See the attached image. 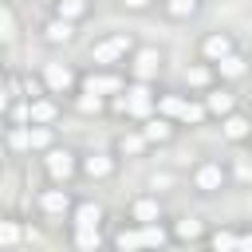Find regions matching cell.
Here are the masks:
<instances>
[{
	"instance_id": "23",
	"label": "cell",
	"mask_w": 252,
	"mask_h": 252,
	"mask_svg": "<svg viewBox=\"0 0 252 252\" xmlns=\"http://www.w3.org/2000/svg\"><path fill=\"white\" fill-rule=\"evenodd\" d=\"M228 106H232V98H228V94H209V110H217V114H228Z\"/></svg>"
},
{
	"instance_id": "11",
	"label": "cell",
	"mask_w": 252,
	"mask_h": 252,
	"mask_svg": "<svg viewBox=\"0 0 252 252\" xmlns=\"http://www.w3.org/2000/svg\"><path fill=\"white\" fill-rule=\"evenodd\" d=\"M134 220H142V224L158 220V201H138L134 205Z\"/></svg>"
},
{
	"instance_id": "21",
	"label": "cell",
	"mask_w": 252,
	"mask_h": 252,
	"mask_svg": "<svg viewBox=\"0 0 252 252\" xmlns=\"http://www.w3.org/2000/svg\"><path fill=\"white\" fill-rule=\"evenodd\" d=\"M146 138H150V142H165V138H169V126H165V122H150V126H146Z\"/></svg>"
},
{
	"instance_id": "33",
	"label": "cell",
	"mask_w": 252,
	"mask_h": 252,
	"mask_svg": "<svg viewBox=\"0 0 252 252\" xmlns=\"http://www.w3.org/2000/svg\"><path fill=\"white\" fill-rule=\"evenodd\" d=\"M122 150H126V154H138V150H142V138H122Z\"/></svg>"
},
{
	"instance_id": "9",
	"label": "cell",
	"mask_w": 252,
	"mask_h": 252,
	"mask_svg": "<svg viewBox=\"0 0 252 252\" xmlns=\"http://www.w3.org/2000/svg\"><path fill=\"white\" fill-rule=\"evenodd\" d=\"M205 55H209V59H224V55H228V39H224V35H209V39H205Z\"/></svg>"
},
{
	"instance_id": "7",
	"label": "cell",
	"mask_w": 252,
	"mask_h": 252,
	"mask_svg": "<svg viewBox=\"0 0 252 252\" xmlns=\"http://www.w3.org/2000/svg\"><path fill=\"white\" fill-rule=\"evenodd\" d=\"M134 71H138V79H150V75L158 71V51H138V63H134Z\"/></svg>"
},
{
	"instance_id": "24",
	"label": "cell",
	"mask_w": 252,
	"mask_h": 252,
	"mask_svg": "<svg viewBox=\"0 0 252 252\" xmlns=\"http://www.w3.org/2000/svg\"><path fill=\"white\" fill-rule=\"evenodd\" d=\"M161 240H165V232H161V228H154V224H146V228H142V244H161Z\"/></svg>"
},
{
	"instance_id": "14",
	"label": "cell",
	"mask_w": 252,
	"mask_h": 252,
	"mask_svg": "<svg viewBox=\"0 0 252 252\" xmlns=\"http://www.w3.org/2000/svg\"><path fill=\"white\" fill-rule=\"evenodd\" d=\"M67 35H71V24H67L63 16H59L55 24H47V39H51V43H59V39H67Z\"/></svg>"
},
{
	"instance_id": "15",
	"label": "cell",
	"mask_w": 252,
	"mask_h": 252,
	"mask_svg": "<svg viewBox=\"0 0 252 252\" xmlns=\"http://www.w3.org/2000/svg\"><path fill=\"white\" fill-rule=\"evenodd\" d=\"M55 118V106L43 98V102H32V122H51Z\"/></svg>"
},
{
	"instance_id": "25",
	"label": "cell",
	"mask_w": 252,
	"mask_h": 252,
	"mask_svg": "<svg viewBox=\"0 0 252 252\" xmlns=\"http://www.w3.org/2000/svg\"><path fill=\"white\" fill-rule=\"evenodd\" d=\"M193 8H197V0H169V12L173 16H189Z\"/></svg>"
},
{
	"instance_id": "8",
	"label": "cell",
	"mask_w": 252,
	"mask_h": 252,
	"mask_svg": "<svg viewBox=\"0 0 252 252\" xmlns=\"http://www.w3.org/2000/svg\"><path fill=\"white\" fill-rule=\"evenodd\" d=\"M197 185L201 189H220V169L217 165H201L197 169Z\"/></svg>"
},
{
	"instance_id": "16",
	"label": "cell",
	"mask_w": 252,
	"mask_h": 252,
	"mask_svg": "<svg viewBox=\"0 0 252 252\" xmlns=\"http://www.w3.org/2000/svg\"><path fill=\"white\" fill-rule=\"evenodd\" d=\"M43 209H47V213H63V209H67V193H55V189L43 193Z\"/></svg>"
},
{
	"instance_id": "4",
	"label": "cell",
	"mask_w": 252,
	"mask_h": 252,
	"mask_svg": "<svg viewBox=\"0 0 252 252\" xmlns=\"http://www.w3.org/2000/svg\"><path fill=\"white\" fill-rule=\"evenodd\" d=\"M43 79H47V87H51V91H67V87H71V71H67L63 63H47Z\"/></svg>"
},
{
	"instance_id": "22",
	"label": "cell",
	"mask_w": 252,
	"mask_h": 252,
	"mask_svg": "<svg viewBox=\"0 0 252 252\" xmlns=\"http://www.w3.org/2000/svg\"><path fill=\"white\" fill-rule=\"evenodd\" d=\"M213 248H220V252H224V248H240V236H232V232H217V236H213Z\"/></svg>"
},
{
	"instance_id": "28",
	"label": "cell",
	"mask_w": 252,
	"mask_h": 252,
	"mask_svg": "<svg viewBox=\"0 0 252 252\" xmlns=\"http://www.w3.org/2000/svg\"><path fill=\"white\" fill-rule=\"evenodd\" d=\"M197 232H201V224H197V220H181V224H177V236H185V240H189V236H197Z\"/></svg>"
},
{
	"instance_id": "32",
	"label": "cell",
	"mask_w": 252,
	"mask_h": 252,
	"mask_svg": "<svg viewBox=\"0 0 252 252\" xmlns=\"http://www.w3.org/2000/svg\"><path fill=\"white\" fill-rule=\"evenodd\" d=\"M47 142H51V134H47L43 126H35V130H32V146H47Z\"/></svg>"
},
{
	"instance_id": "5",
	"label": "cell",
	"mask_w": 252,
	"mask_h": 252,
	"mask_svg": "<svg viewBox=\"0 0 252 252\" xmlns=\"http://www.w3.org/2000/svg\"><path fill=\"white\" fill-rule=\"evenodd\" d=\"M122 83L114 79V75H87V91H94V94H114Z\"/></svg>"
},
{
	"instance_id": "2",
	"label": "cell",
	"mask_w": 252,
	"mask_h": 252,
	"mask_svg": "<svg viewBox=\"0 0 252 252\" xmlns=\"http://www.w3.org/2000/svg\"><path fill=\"white\" fill-rule=\"evenodd\" d=\"M126 47H130V39H126V35H114V39H106V43L94 47V59H98V63H114Z\"/></svg>"
},
{
	"instance_id": "18",
	"label": "cell",
	"mask_w": 252,
	"mask_h": 252,
	"mask_svg": "<svg viewBox=\"0 0 252 252\" xmlns=\"http://www.w3.org/2000/svg\"><path fill=\"white\" fill-rule=\"evenodd\" d=\"M224 134H228V138H244V134H248V122L232 114V118H224Z\"/></svg>"
},
{
	"instance_id": "26",
	"label": "cell",
	"mask_w": 252,
	"mask_h": 252,
	"mask_svg": "<svg viewBox=\"0 0 252 252\" xmlns=\"http://www.w3.org/2000/svg\"><path fill=\"white\" fill-rule=\"evenodd\" d=\"M185 79H189L193 87H201V83H209V71H205V67H189V71H185Z\"/></svg>"
},
{
	"instance_id": "3",
	"label": "cell",
	"mask_w": 252,
	"mask_h": 252,
	"mask_svg": "<svg viewBox=\"0 0 252 252\" xmlns=\"http://www.w3.org/2000/svg\"><path fill=\"white\" fill-rule=\"evenodd\" d=\"M126 110H130V114H138V118H146V114H150V91H146V87L126 91Z\"/></svg>"
},
{
	"instance_id": "12",
	"label": "cell",
	"mask_w": 252,
	"mask_h": 252,
	"mask_svg": "<svg viewBox=\"0 0 252 252\" xmlns=\"http://www.w3.org/2000/svg\"><path fill=\"white\" fill-rule=\"evenodd\" d=\"M98 205L94 201H87V205H79V213H75V224H98Z\"/></svg>"
},
{
	"instance_id": "6",
	"label": "cell",
	"mask_w": 252,
	"mask_h": 252,
	"mask_svg": "<svg viewBox=\"0 0 252 252\" xmlns=\"http://www.w3.org/2000/svg\"><path fill=\"white\" fill-rule=\"evenodd\" d=\"M47 169H51V177H67V173L75 169V161H71L67 150H55V154L47 158Z\"/></svg>"
},
{
	"instance_id": "1",
	"label": "cell",
	"mask_w": 252,
	"mask_h": 252,
	"mask_svg": "<svg viewBox=\"0 0 252 252\" xmlns=\"http://www.w3.org/2000/svg\"><path fill=\"white\" fill-rule=\"evenodd\" d=\"M161 110L173 114V118H185V122H201V118H205V110H201L197 102H185V98H177V94H165V98H161Z\"/></svg>"
},
{
	"instance_id": "31",
	"label": "cell",
	"mask_w": 252,
	"mask_h": 252,
	"mask_svg": "<svg viewBox=\"0 0 252 252\" xmlns=\"http://www.w3.org/2000/svg\"><path fill=\"white\" fill-rule=\"evenodd\" d=\"M12 146H16V150L32 146V130H16V134H12Z\"/></svg>"
},
{
	"instance_id": "10",
	"label": "cell",
	"mask_w": 252,
	"mask_h": 252,
	"mask_svg": "<svg viewBox=\"0 0 252 252\" xmlns=\"http://www.w3.org/2000/svg\"><path fill=\"white\" fill-rule=\"evenodd\" d=\"M75 244H79V248H98V224H79Z\"/></svg>"
},
{
	"instance_id": "27",
	"label": "cell",
	"mask_w": 252,
	"mask_h": 252,
	"mask_svg": "<svg viewBox=\"0 0 252 252\" xmlns=\"http://www.w3.org/2000/svg\"><path fill=\"white\" fill-rule=\"evenodd\" d=\"M0 28H4V32H0L4 39H12V35H16V20H12V12H4V16H0Z\"/></svg>"
},
{
	"instance_id": "17",
	"label": "cell",
	"mask_w": 252,
	"mask_h": 252,
	"mask_svg": "<svg viewBox=\"0 0 252 252\" xmlns=\"http://www.w3.org/2000/svg\"><path fill=\"white\" fill-rule=\"evenodd\" d=\"M240 71H244V63H240V59H236V55H232V51H228V55H224V59H220V75H228V79H236V75H240Z\"/></svg>"
},
{
	"instance_id": "30",
	"label": "cell",
	"mask_w": 252,
	"mask_h": 252,
	"mask_svg": "<svg viewBox=\"0 0 252 252\" xmlns=\"http://www.w3.org/2000/svg\"><path fill=\"white\" fill-rule=\"evenodd\" d=\"M142 244V232H122L118 236V248H138Z\"/></svg>"
},
{
	"instance_id": "29",
	"label": "cell",
	"mask_w": 252,
	"mask_h": 252,
	"mask_svg": "<svg viewBox=\"0 0 252 252\" xmlns=\"http://www.w3.org/2000/svg\"><path fill=\"white\" fill-rule=\"evenodd\" d=\"M0 240H4V244H16V240H20V228H16V224H0Z\"/></svg>"
},
{
	"instance_id": "35",
	"label": "cell",
	"mask_w": 252,
	"mask_h": 252,
	"mask_svg": "<svg viewBox=\"0 0 252 252\" xmlns=\"http://www.w3.org/2000/svg\"><path fill=\"white\" fill-rule=\"evenodd\" d=\"M240 248H252V236H240Z\"/></svg>"
},
{
	"instance_id": "19",
	"label": "cell",
	"mask_w": 252,
	"mask_h": 252,
	"mask_svg": "<svg viewBox=\"0 0 252 252\" xmlns=\"http://www.w3.org/2000/svg\"><path fill=\"white\" fill-rule=\"evenodd\" d=\"M83 4H87V0H59V16H63V20H75V16L83 12Z\"/></svg>"
},
{
	"instance_id": "13",
	"label": "cell",
	"mask_w": 252,
	"mask_h": 252,
	"mask_svg": "<svg viewBox=\"0 0 252 252\" xmlns=\"http://www.w3.org/2000/svg\"><path fill=\"white\" fill-rule=\"evenodd\" d=\"M87 173H91V177H106V173H110V158H102V154L87 158Z\"/></svg>"
},
{
	"instance_id": "34",
	"label": "cell",
	"mask_w": 252,
	"mask_h": 252,
	"mask_svg": "<svg viewBox=\"0 0 252 252\" xmlns=\"http://www.w3.org/2000/svg\"><path fill=\"white\" fill-rule=\"evenodd\" d=\"M150 0H126V8H146Z\"/></svg>"
},
{
	"instance_id": "20",
	"label": "cell",
	"mask_w": 252,
	"mask_h": 252,
	"mask_svg": "<svg viewBox=\"0 0 252 252\" xmlns=\"http://www.w3.org/2000/svg\"><path fill=\"white\" fill-rule=\"evenodd\" d=\"M98 106H102V98H98V94H94V91H87V94H83V98H79V110H83V114H94V110H98Z\"/></svg>"
}]
</instances>
